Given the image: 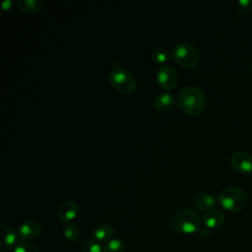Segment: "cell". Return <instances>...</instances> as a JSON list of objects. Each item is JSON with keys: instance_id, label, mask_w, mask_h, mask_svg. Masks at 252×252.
I'll return each mask as SVG.
<instances>
[{"instance_id": "5b68a950", "label": "cell", "mask_w": 252, "mask_h": 252, "mask_svg": "<svg viewBox=\"0 0 252 252\" xmlns=\"http://www.w3.org/2000/svg\"><path fill=\"white\" fill-rule=\"evenodd\" d=\"M171 56L179 65L186 68L196 66L199 61V53L197 48L189 42H180L173 46Z\"/></svg>"}, {"instance_id": "2e32d148", "label": "cell", "mask_w": 252, "mask_h": 252, "mask_svg": "<svg viewBox=\"0 0 252 252\" xmlns=\"http://www.w3.org/2000/svg\"><path fill=\"white\" fill-rule=\"evenodd\" d=\"M125 244L121 239L112 238L103 246V252H124Z\"/></svg>"}, {"instance_id": "3957f363", "label": "cell", "mask_w": 252, "mask_h": 252, "mask_svg": "<svg viewBox=\"0 0 252 252\" xmlns=\"http://www.w3.org/2000/svg\"><path fill=\"white\" fill-rule=\"evenodd\" d=\"M219 201L225 210L238 212L246 205L247 196L245 192L238 187H227L220 192Z\"/></svg>"}, {"instance_id": "603a6c76", "label": "cell", "mask_w": 252, "mask_h": 252, "mask_svg": "<svg viewBox=\"0 0 252 252\" xmlns=\"http://www.w3.org/2000/svg\"><path fill=\"white\" fill-rule=\"evenodd\" d=\"M11 6H12V1L11 0H6L2 3L1 8H2V10H9L11 8Z\"/></svg>"}, {"instance_id": "ba28073f", "label": "cell", "mask_w": 252, "mask_h": 252, "mask_svg": "<svg viewBox=\"0 0 252 252\" xmlns=\"http://www.w3.org/2000/svg\"><path fill=\"white\" fill-rule=\"evenodd\" d=\"M41 232V225L32 220L24 221L18 229V235L23 240H32L37 237Z\"/></svg>"}, {"instance_id": "9a60e30c", "label": "cell", "mask_w": 252, "mask_h": 252, "mask_svg": "<svg viewBox=\"0 0 252 252\" xmlns=\"http://www.w3.org/2000/svg\"><path fill=\"white\" fill-rule=\"evenodd\" d=\"M44 5L43 0H19L17 1L18 8L26 14H33L41 10Z\"/></svg>"}, {"instance_id": "cb8c5ba5", "label": "cell", "mask_w": 252, "mask_h": 252, "mask_svg": "<svg viewBox=\"0 0 252 252\" xmlns=\"http://www.w3.org/2000/svg\"><path fill=\"white\" fill-rule=\"evenodd\" d=\"M251 73H252V64H251Z\"/></svg>"}, {"instance_id": "52a82bcc", "label": "cell", "mask_w": 252, "mask_h": 252, "mask_svg": "<svg viewBox=\"0 0 252 252\" xmlns=\"http://www.w3.org/2000/svg\"><path fill=\"white\" fill-rule=\"evenodd\" d=\"M230 163L232 167L240 173L252 171V155L245 151H237L231 155Z\"/></svg>"}, {"instance_id": "30bf717a", "label": "cell", "mask_w": 252, "mask_h": 252, "mask_svg": "<svg viewBox=\"0 0 252 252\" xmlns=\"http://www.w3.org/2000/svg\"><path fill=\"white\" fill-rule=\"evenodd\" d=\"M79 213V207L74 201H66L64 202L58 211L59 219L64 222H69L73 220Z\"/></svg>"}, {"instance_id": "ffe728a7", "label": "cell", "mask_w": 252, "mask_h": 252, "mask_svg": "<svg viewBox=\"0 0 252 252\" xmlns=\"http://www.w3.org/2000/svg\"><path fill=\"white\" fill-rule=\"evenodd\" d=\"M14 252H39V251L33 244L28 241L22 240L16 244V246L14 247Z\"/></svg>"}, {"instance_id": "6da1fadb", "label": "cell", "mask_w": 252, "mask_h": 252, "mask_svg": "<svg viewBox=\"0 0 252 252\" xmlns=\"http://www.w3.org/2000/svg\"><path fill=\"white\" fill-rule=\"evenodd\" d=\"M179 107L191 116H197L203 112L206 107V96L204 93L196 87L183 88L177 97Z\"/></svg>"}, {"instance_id": "277c9868", "label": "cell", "mask_w": 252, "mask_h": 252, "mask_svg": "<svg viewBox=\"0 0 252 252\" xmlns=\"http://www.w3.org/2000/svg\"><path fill=\"white\" fill-rule=\"evenodd\" d=\"M109 83L113 89L122 94H130L137 87L135 77L129 71L120 67H116L110 72Z\"/></svg>"}, {"instance_id": "7a4b0ae2", "label": "cell", "mask_w": 252, "mask_h": 252, "mask_svg": "<svg viewBox=\"0 0 252 252\" xmlns=\"http://www.w3.org/2000/svg\"><path fill=\"white\" fill-rule=\"evenodd\" d=\"M171 224L176 231L190 234L199 231L201 228V219L195 211L184 209L174 214L171 220Z\"/></svg>"}, {"instance_id": "ac0fdd59", "label": "cell", "mask_w": 252, "mask_h": 252, "mask_svg": "<svg viewBox=\"0 0 252 252\" xmlns=\"http://www.w3.org/2000/svg\"><path fill=\"white\" fill-rule=\"evenodd\" d=\"M170 53L167 49L164 48H156L153 52H152V59L154 60L155 63H164L166 62L169 58H170Z\"/></svg>"}, {"instance_id": "7c38bea8", "label": "cell", "mask_w": 252, "mask_h": 252, "mask_svg": "<svg viewBox=\"0 0 252 252\" xmlns=\"http://www.w3.org/2000/svg\"><path fill=\"white\" fill-rule=\"evenodd\" d=\"M175 102V97L170 93H162L158 94L154 99V106L158 111H166L170 109Z\"/></svg>"}, {"instance_id": "5bb4252c", "label": "cell", "mask_w": 252, "mask_h": 252, "mask_svg": "<svg viewBox=\"0 0 252 252\" xmlns=\"http://www.w3.org/2000/svg\"><path fill=\"white\" fill-rule=\"evenodd\" d=\"M194 205L201 211H209L216 205V199L212 194L201 193L194 198Z\"/></svg>"}, {"instance_id": "8fae6325", "label": "cell", "mask_w": 252, "mask_h": 252, "mask_svg": "<svg viewBox=\"0 0 252 252\" xmlns=\"http://www.w3.org/2000/svg\"><path fill=\"white\" fill-rule=\"evenodd\" d=\"M224 221L223 214L217 209L207 211L203 216V222L208 228L220 227Z\"/></svg>"}, {"instance_id": "8992f818", "label": "cell", "mask_w": 252, "mask_h": 252, "mask_svg": "<svg viewBox=\"0 0 252 252\" xmlns=\"http://www.w3.org/2000/svg\"><path fill=\"white\" fill-rule=\"evenodd\" d=\"M158 86L163 90H171L178 83V75L175 69L169 65H161L156 74Z\"/></svg>"}, {"instance_id": "d6986e66", "label": "cell", "mask_w": 252, "mask_h": 252, "mask_svg": "<svg viewBox=\"0 0 252 252\" xmlns=\"http://www.w3.org/2000/svg\"><path fill=\"white\" fill-rule=\"evenodd\" d=\"M82 252H103V248H101L99 242L94 239H89L84 242Z\"/></svg>"}, {"instance_id": "e0dca14e", "label": "cell", "mask_w": 252, "mask_h": 252, "mask_svg": "<svg viewBox=\"0 0 252 252\" xmlns=\"http://www.w3.org/2000/svg\"><path fill=\"white\" fill-rule=\"evenodd\" d=\"M65 238L71 242H75L80 237V228L74 223H68L63 229Z\"/></svg>"}, {"instance_id": "4fadbf2b", "label": "cell", "mask_w": 252, "mask_h": 252, "mask_svg": "<svg viewBox=\"0 0 252 252\" xmlns=\"http://www.w3.org/2000/svg\"><path fill=\"white\" fill-rule=\"evenodd\" d=\"M114 229L109 224H100L93 230V239L97 242H107L112 239Z\"/></svg>"}, {"instance_id": "9c48e42d", "label": "cell", "mask_w": 252, "mask_h": 252, "mask_svg": "<svg viewBox=\"0 0 252 252\" xmlns=\"http://www.w3.org/2000/svg\"><path fill=\"white\" fill-rule=\"evenodd\" d=\"M1 228V240H0V250L1 252H8L16 246L18 241L17 233L13 228L8 225L2 224Z\"/></svg>"}, {"instance_id": "44dd1931", "label": "cell", "mask_w": 252, "mask_h": 252, "mask_svg": "<svg viewBox=\"0 0 252 252\" xmlns=\"http://www.w3.org/2000/svg\"><path fill=\"white\" fill-rule=\"evenodd\" d=\"M238 4L245 10H252V0H239Z\"/></svg>"}, {"instance_id": "7402d4cb", "label": "cell", "mask_w": 252, "mask_h": 252, "mask_svg": "<svg viewBox=\"0 0 252 252\" xmlns=\"http://www.w3.org/2000/svg\"><path fill=\"white\" fill-rule=\"evenodd\" d=\"M199 233H200L203 237H209V236L211 235L210 230H209V228H208L207 226H205V227H201V228L199 229Z\"/></svg>"}]
</instances>
